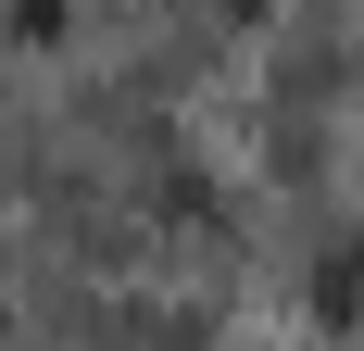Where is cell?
<instances>
[{"mask_svg": "<svg viewBox=\"0 0 364 351\" xmlns=\"http://www.w3.org/2000/svg\"><path fill=\"white\" fill-rule=\"evenodd\" d=\"M226 13H264V0H226Z\"/></svg>", "mask_w": 364, "mask_h": 351, "instance_id": "6da1fadb", "label": "cell"}]
</instances>
